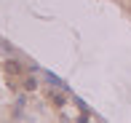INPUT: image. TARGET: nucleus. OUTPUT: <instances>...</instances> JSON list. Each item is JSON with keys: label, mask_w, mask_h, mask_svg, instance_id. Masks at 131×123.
I'll return each mask as SVG.
<instances>
[{"label": "nucleus", "mask_w": 131, "mask_h": 123, "mask_svg": "<svg viewBox=\"0 0 131 123\" xmlns=\"http://www.w3.org/2000/svg\"><path fill=\"white\" fill-rule=\"evenodd\" d=\"M51 99H53L56 107H62V104H64V96H62V94H51Z\"/></svg>", "instance_id": "1"}]
</instances>
